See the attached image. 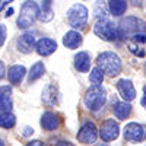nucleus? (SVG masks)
<instances>
[{
    "mask_svg": "<svg viewBox=\"0 0 146 146\" xmlns=\"http://www.w3.org/2000/svg\"><path fill=\"white\" fill-rule=\"evenodd\" d=\"M120 38L133 40L135 42H146V23L135 16L124 18L120 22Z\"/></svg>",
    "mask_w": 146,
    "mask_h": 146,
    "instance_id": "1",
    "label": "nucleus"
},
{
    "mask_svg": "<svg viewBox=\"0 0 146 146\" xmlns=\"http://www.w3.org/2000/svg\"><path fill=\"white\" fill-rule=\"evenodd\" d=\"M96 66H98L104 73H107L108 76H117L120 75L123 64H121V60L115 53L111 51H105L101 53L96 58Z\"/></svg>",
    "mask_w": 146,
    "mask_h": 146,
    "instance_id": "2",
    "label": "nucleus"
},
{
    "mask_svg": "<svg viewBox=\"0 0 146 146\" xmlns=\"http://www.w3.org/2000/svg\"><path fill=\"white\" fill-rule=\"evenodd\" d=\"M94 34L104 41H115L117 38H120L118 27L114 22H111L110 19H105V18H100L95 22Z\"/></svg>",
    "mask_w": 146,
    "mask_h": 146,
    "instance_id": "3",
    "label": "nucleus"
},
{
    "mask_svg": "<svg viewBox=\"0 0 146 146\" xmlns=\"http://www.w3.org/2000/svg\"><path fill=\"white\" fill-rule=\"evenodd\" d=\"M40 9L34 0H27L21 7V13L18 18V27L21 29H28L32 23L38 19Z\"/></svg>",
    "mask_w": 146,
    "mask_h": 146,
    "instance_id": "4",
    "label": "nucleus"
},
{
    "mask_svg": "<svg viewBox=\"0 0 146 146\" xmlns=\"http://www.w3.org/2000/svg\"><path fill=\"white\" fill-rule=\"evenodd\" d=\"M107 101V92L101 85H94V86L85 94V105L91 111H98L104 107Z\"/></svg>",
    "mask_w": 146,
    "mask_h": 146,
    "instance_id": "5",
    "label": "nucleus"
},
{
    "mask_svg": "<svg viewBox=\"0 0 146 146\" xmlns=\"http://www.w3.org/2000/svg\"><path fill=\"white\" fill-rule=\"evenodd\" d=\"M67 22L72 28L80 29L86 25L88 22V9L83 5H73L67 10Z\"/></svg>",
    "mask_w": 146,
    "mask_h": 146,
    "instance_id": "6",
    "label": "nucleus"
},
{
    "mask_svg": "<svg viewBox=\"0 0 146 146\" xmlns=\"http://www.w3.org/2000/svg\"><path fill=\"white\" fill-rule=\"evenodd\" d=\"M123 136L127 142L131 143H137L146 139V126L139 124V123H129L124 127Z\"/></svg>",
    "mask_w": 146,
    "mask_h": 146,
    "instance_id": "7",
    "label": "nucleus"
},
{
    "mask_svg": "<svg viewBox=\"0 0 146 146\" xmlns=\"http://www.w3.org/2000/svg\"><path fill=\"white\" fill-rule=\"evenodd\" d=\"M118 133H120V127L117 124V121L108 118L105 120L101 129H100V136L104 142H111V140H115L118 137Z\"/></svg>",
    "mask_w": 146,
    "mask_h": 146,
    "instance_id": "8",
    "label": "nucleus"
},
{
    "mask_svg": "<svg viewBox=\"0 0 146 146\" xmlns=\"http://www.w3.org/2000/svg\"><path fill=\"white\" fill-rule=\"evenodd\" d=\"M96 137H98V130H96L94 123H85L78 133V140L85 145L95 143Z\"/></svg>",
    "mask_w": 146,
    "mask_h": 146,
    "instance_id": "9",
    "label": "nucleus"
},
{
    "mask_svg": "<svg viewBox=\"0 0 146 146\" xmlns=\"http://www.w3.org/2000/svg\"><path fill=\"white\" fill-rule=\"evenodd\" d=\"M117 89L121 95V98L124 101H133L136 98V91H135V86H133L131 80L129 79H120L117 82Z\"/></svg>",
    "mask_w": 146,
    "mask_h": 146,
    "instance_id": "10",
    "label": "nucleus"
},
{
    "mask_svg": "<svg viewBox=\"0 0 146 146\" xmlns=\"http://www.w3.org/2000/svg\"><path fill=\"white\" fill-rule=\"evenodd\" d=\"M35 45H36L35 36H34V34H31V32H27V34L21 35L19 38H18V41H16L18 50H19L21 53H23V54H29V53L34 50Z\"/></svg>",
    "mask_w": 146,
    "mask_h": 146,
    "instance_id": "11",
    "label": "nucleus"
},
{
    "mask_svg": "<svg viewBox=\"0 0 146 146\" xmlns=\"http://www.w3.org/2000/svg\"><path fill=\"white\" fill-rule=\"evenodd\" d=\"M35 50L40 56H50L57 50V42L51 38H41L40 41H36Z\"/></svg>",
    "mask_w": 146,
    "mask_h": 146,
    "instance_id": "12",
    "label": "nucleus"
},
{
    "mask_svg": "<svg viewBox=\"0 0 146 146\" xmlns=\"http://www.w3.org/2000/svg\"><path fill=\"white\" fill-rule=\"evenodd\" d=\"M75 67H76V70L83 72V73L89 72V69H91V57H89V54L85 53V51L78 53L75 56Z\"/></svg>",
    "mask_w": 146,
    "mask_h": 146,
    "instance_id": "13",
    "label": "nucleus"
},
{
    "mask_svg": "<svg viewBox=\"0 0 146 146\" xmlns=\"http://www.w3.org/2000/svg\"><path fill=\"white\" fill-rule=\"evenodd\" d=\"M60 124V121H58V117L51 113V111H47L42 114L41 117V127L44 130H56Z\"/></svg>",
    "mask_w": 146,
    "mask_h": 146,
    "instance_id": "14",
    "label": "nucleus"
},
{
    "mask_svg": "<svg viewBox=\"0 0 146 146\" xmlns=\"http://www.w3.org/2000/svg\"><path fill=\"white\" fill-rule=\"evenodd\" d=\"M12 108V89L9 86H0V110L10 111Z\"/></svg>",
    "mask_w": 146,
    "mask_h": 146,
    "instance_id": "15",
    "label": "nucleus"
},
{
    "mask_svg": "<svg viewBox=\"0 0 146 146\" xmlns=\"http://www.w3.org/2000/svg\"><path fill=\"white\" fill-rule=\"evenodd\" d=\"M80 44H82V35L76 31L67 32L63 38V45L70 48V50H75V48H78Z\"/></svg>",
    "mask_w": 146,
    "mask_h": 146,
    "instance_id": "16",
    "label": "nucleus"
},
{
    "mask_svg": "<svg viewBox=\"0 0 146 146\" xmlns=\"http://www.w3.org/2000/svg\"><path fill=\"white\" fill-rule=\"evenodd\" d=\"M113 111H114V114L118 120H126L131 113V105H130L129 101H121V102L114 104Z\"/></svg>",
    "mask_w": 146,
    "mask_h": 146,
    "instance_id": "17",
    "label": "nucleus"
},
{
    "mask_svg": "<svg viewBox=\"0 0 146 146\" xmlns=\"http://www.w3.org/2000/svg\"><path fill=\"white\" fill-rule=\"evenodd\" d=\"M25 67L23 66H19V64H15V66H12L7 72V76H9V80L12 85H18L21 83V80L23 79V76H25Z\"/></svg>",
    "mask_w": 146,
    "mask_h": 146,
    "instance_id": "18",
    "label": "nucleus"
},
{
    "mask_svg": "<svg viewBox=\"0 0 146 146\" xmlns=\"http://www.w3.org/2000/svg\"><path fill=\"white\" fill-rule=\"evenodd\" d=\"M108 7L114 16H121L127 9V2L126 0H108Z\"/></svg>",
    "mask_w": 146,
    "mask_h": 146,
    "instance_id": "19",
    "label": "nucleus"
},
{
    "mask_svg": "<svg viewBox=\"0 0 146 146\" xmlns=\"http://www.w3.org/2000/svg\"><path fill=\"white\" fill-rule=\"evenodd\" d=\"M45 73V67H44V63H41V62H36L32 67H31V70H29V75H28V82L31 83V82H35L36 79H40L42 75Z\"/></svg>",
    "mask_w": 146,
    "mask_h": 146,
    "instance_id": "20",
    "label": "nucleus"
},
{
    "mask_svg": "<svg viewBox=\"0 0 146 146\" xmlns=\"http://www.w3.org/2000/svg\"><path fill=\"white\" fill-rule=\"evenodd\" d=\"M56 95H57V89L54 85H48V86L42 91V102L47 105H53L56 104Z\"/></svg>",
    "mask_w": 146,
    "mask_h": 146,
    "instance_id": "21",
    "label": "nucleus"
},
{
    "mask_svg": "<svg viewBox=\"0 0 146 146\" xmlns=\"http://www.w3.org/2000/svg\"><path fill=\"white\" fill-rule=\"evenodd\" d=\"M15 123H16V117L12 114V113L6 111V113H3L2 115H0V127H3V129H12V127L15 126Z\"/></svg>",
    "mask_w": 146,
    "mask_h": 146,
    "instance_id": "22",
    "label": "nucleus"
},
{
    "mask_svg": "<svg viewBox=\"0 0 146 146\" xmlns=\"http://www.w3.org/2000/svg\"><path fill=\"white\" fill-rule=\"evenodd\" d=\"M38 19L42 21V22H48V21L53 19V10H51V6H50V0H45V3L42 5V10L40 12Z\"/></svg>",
    "mask_w": 146,
    "mask_h": 146,
    "instance_id": "23",
    "label": "nucleus"
},
{
    "mask_svg": "<svg viewBox=\"0 0 146 146\" xmlns=\"http://www.w3.org/2000/svg\"><path fill=\"white\" fill-rule=\"evenodd\" d=\"M108 10H110V7L107 6V3L104 2V0H96L95 7H94V13H95L96 18H105Z\"/></svg>",
    "mask_w": 146,
    "mask_h": 146,
    "instance_id": "24",
    "label": "nucleus"
},
{
    "mask_svg": "<svg viewBox=\"0 0 146 146\" xmlns=\"http://www.w3.org/2000/svg\"><path fill=\"white\" fill-rule=\"evenodd\" d=\"M89 80L92 85H101L104 80V72L96 66L91 70V75H89Z\"/></svg>",
    "mask_w": 146,
    "mask_h": 146,
    "instance_id": "25",
    "label": "nucleus"
},
{
    "mask_svg": "<svg viewBox=\"0 0 146 146\" xmlns=\"http://www.w3.org/2000/svg\"><path fill=\"white\" fill-rule=\"evenodd\" d=\"M129 50H130L133 54L139 56V57H145V51L142 50V48H139L137 45H135L133 42H129Z\"/></svg>",
    "mask_w": 146,
    "mask_h": 146,
    "instance_id": "26",
    "label": "nucleus"
},
{
    "mask_svg": "<svg viewBox=\"0 0 146 146\" xmlns=\"http://www.w3.org/2000/svg\"><path fill=\"white\" fill-rule=\"evenodd\" d=\"M6 34H7L6 27L0 23V45H3V44H5V41H6Z\"/></svg>",
    "mask_w": 146,
    "mask_h": 146,
    "instance_id": "27",
    "label": "nucleus"
},
{
    "mask_svg": "<svg viewBox=\"0 0 146 146\" xmlns=\"http://www.w3.org/2000/svg\"><path fill=\"white\" fill-rule=\"evenodd\" d=\"M27 146H45V145L41 140H31V142L27 143Z\"/></svg>",
    "mask_w": 146,
    "mask_h": 146,
    "instance_id": "28",
    "label": "nucleus"
},
{
    "mask_svg": "<svg viewBox=\"0 0 146 146\" xmlns=\"http://www.w3.org/2000/svg\"><path fill=\"white\" fill-rule=\"evenodd\" d=\"M6 76V67L3 64V62H0V79H3Z\"/></svg>",
    "mask_w": 146,
    "mask_h": 146,
    "instance_id": "29",
    "label": "nucleus"
},
{
    "mask_svg": "<svg viewBox=\"0 0 146 146\" xmlns=\"http://www.w3.org/2000/svg\"><path fill=\"white\" fill-rule=\"evenodd\" d=\"M12 2H13V0H0V12H2L9 3H12Z\"/></svg>",
    "mask_w": 146,
    "mask_h": 146,
    "instance_id": "30",
    "label": "nucleus"
},
{
    "mask_svg": "<svg viewBox=\"0 0 146 146\" xmlns=\"http://www.w3.org/2000/svg\"><path fill=\"white\" fill-rule=\"evenodd\" d=\"M31 133H34V129H31V127H25V129H23V136H29Z\"/></svg>",
    "mask_w": 146,
    "mask_h": 146,
    "instance_id": "31",
    "label": "nucleus"
},
{
    "mask_svg": "<svg viewBox=\"0 0 146 146\" xmlns=\"http://www.w3.org/2000/svg\"><path fill=\"white\" fill-rule=\"evenodd\" d=\"M56 146H73L70 142H64V140H62V142H58Z\"/></svg>",
    "mask_w": 146,
    "mask_h": 146,
    "instance_id": "32",
    "label": "nucleus"
},
{
    "mask_svg": "<svg viewBox=\"0 0 146 146\" xmlns=\"http://www.w3.org/2000/svg\"><path fill=\"white\" fill-rule=\"evenodd\" d=\"M145 94H143V98H142V101H140V104L143 105V107H146V88H145V91H143Z\"/></svg>",
    "mask_w": 146,
    "mask_h": 146,
    "instance_id": "33",
    "label": "nucleus"
},
{
    "mask_svg": "<svg viewBox=\"0 0 146 146\" xmlns=\"http://www.w3.org/2000/svg\"><path fill=\"white\" fill-rule=\"evenodd\" d=\"M12 13H13V9H9V10L6 12V18H9V16H10Z\"/></svg>",
    "mask_w": 146,
    "mask_h": 146,
    "instance_id": "34",
    "label": "nucleus"
},
{
    "mask_svg": "<svg viewBox=\"0 0 146 146\" xmlns=\"http://www.w3.org/2000/svg\"><path fill=\"white\" fill-rule=\"evenodd\" d=\"M0 146H5V142H3L2 139H0Z\"/></svg>",
    "mask_w": 146,
    "mask_h": 146,
    "instance_id": "35",
    "label": "nucleus"
}]
</instances>
